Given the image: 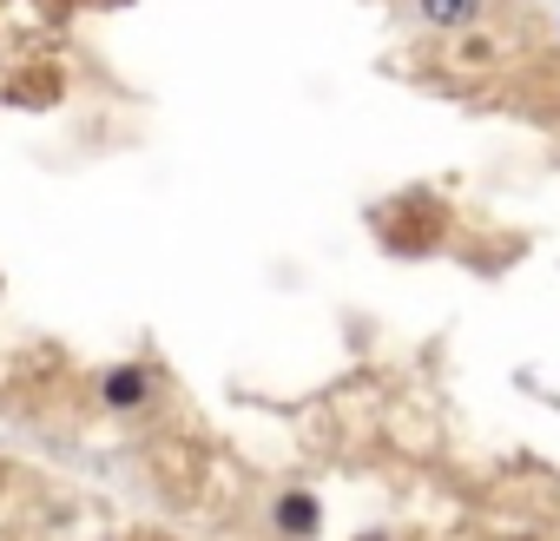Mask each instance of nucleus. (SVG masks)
I'll return each instance as SVG.
<instances>
[{
    "instance_id": "obj_4",
    "label": "nucleus",
    "mask_w": 560,
    "mask_h": 541,
    "mask_svg": "<svg viewBox=\"0 0 560 541\" xmlns=\"http://www.w3.org/2000/svg\"><path fill=\"white\" fill-rule=\"evenodd\" d=\"M409 8H416V21L429 34H468L488 14V0H409Z\"/></svg>"
},
{
    "instance_id": "obj_2",
    "label": "nucleus",
    "mask_w": 560,
    "mask_h": 541,
    "mask_svg": "<svg viewBox=\"0 0 560 541\" xmlns=\"http://www.w3.org/2000/svg\"><path fill=\"white\" fill-rule=\"evenodd\" d=\"M152 396H159V370H152V364H106V370H100V403H106V410L139 416Z\"/></svg>"
},
{
    "instance_id": "obj_3",
    "label": "nucleus",
    "mask_w": 560,
    "mask_h": 541,
    "mask_svg": "<svg viewBox=\"0 0 560 541\" xmlns=\"http://www.w3.org/2000/svg\"><path fill=\"white\" fill-rule=\"evenodd\" d=\"M270 528L284 534V541H317V534H324V502H317L311 488H277Z\"/></svg>"
},
{
    "instance_id": "obj_1",
    "label": "nucleus",
    "mask_w": 560,
    "mask_h": 541,
    "mask_svg": "<svg viewBox=\"0 0 560 541\" xmlns=\"http://www.w3.org/2000/svg\"><path fill=\"white\" fill-rule=\"evenodd\" d=\"M370 218H376V238H383L389 257H435L442 238H448V205L435 192H422V185L389 198V205H376Z\"/></svg>"
},
{
    "instance_id": "obj_5",
    "label": "nucleus",
    "mask_w": 560,
    "mask_h": 541,
    "mask_svg": "<svg viewBox=\"0 0 560 541\" xmlns=\"http://www.w3.org/2000/svg\"><path fill=\"white\" fill-rule=\"evenodd\" d=\"M60 87H67V80H60L54 67H40V73H27V80H14V87H8V106H54V100H60Z\"/></svg>"
}]
</instances>
